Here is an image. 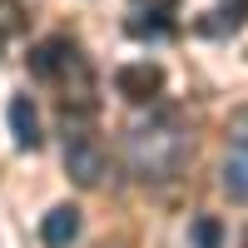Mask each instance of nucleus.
<instances>
[{
  "label": "nucleus",
  "mask_w": 248,
  "mask_h": 248,
  "mask_svg": "<svg viewBox=\"0 0 248 248\" xmlns=\"http://www.w3.org/2000/svg\"><path fill=\"white\" fill-rule=\"evenodd\" d=\"M189 124H184L179 109H159L149 119H139L129 139H124V154H129V169L144 184H164L174 179L184 164H189Z\"/></svg>",
  "instance_id": "f257e3e1"
},
{
  "label": "nucleus",
  "mask_w": 248,
  "mask_h": 248,
  "mask_svg": "<svg viewBox=\"0 0 248 248\" xmlns=\"http://www.w3.org/2000/svg\"><path fill=\"white\" fill-rule=\"evenodd\" d=\"M30 75L35 79H50V85H65V79H90L85 70V55L75 50V40L70 35H50V40H40V45L30 50Z\"/></svg>",
  "instance_id": "f03ea898"
},
{
  "label": "nucleus",
  "mask_w": 248,
  "mask_h": 248,
  "mask_svg": "<svg viewBox=\"0 0 248 248\" xmlns=\"http://www.w3.org/2000/svg\"><path fill=\"white\" fill-rule=\"evenodd\" d=\"M105 169H109V159L99 149V139L90 129H79V124H70V134H65V174L79 189H94V184L105 179Z\"/></svg>",
  "instance_id": "7ed1b4c3"
},
{
  "label": "nucleus",
  "mask_w": 248,
  "mask_h": 248,
  "mask_svg": "<svg viewBox=\"0 0 248 248\" xmlns=\"http://www.w3.org/2000/svg\"><path fill=\"white\" fill-rule=\"evenodd\" d=\"M114 90L129 99V105H144V99H154L164 90V70L154 60H134V65H119L114 70Z\"/></svg>",
  "instance_id": "20e7f679"
},
{
  "label": "nucleus",
  "mask_w": 248,
  "mask_h": 248,
  "mask_svg": "<svg viewBox=\"0 0 248 248\" xmlns=\"http://www.w3.org/2000/svg\"><path fill=\"white\" fill-rule=\"evenodd\" d=\"M124 25H129L134 40H164V35L174 30V0H149V5L139 0Z\"/></svg>",
  "instance_id": "39448f33"
},
{
  "label": "nucleus",
  "mask_w": 248,
  "mask_h": 248,
  "mask_svg": "<svg viewBox=\"0 0 248 248\" xmlns=\"http://www.w3.org/2000/svg\"><path fill=\"white\" fill-rule=\"evenodd\" d=\"M79 229H85V218H79L75 203H55L45 214V223H40V238H45V248H70L79 238Z\"/></svg>",
  "instance_id": "423d86ee"
},
{
  "label": "nucleus",
  "mask_w": 248,
  "mask_h": 248,
  "mask_svg": "<svg viewBox=\"0 0 248 248\" xmlns=\"http://www.w3.org/2000/svg\"><path fill=\"white\" fill-rule=\"evenodd\" d=\"M10 134H15V149H40V114L30 105V94H15L10 99Z\"/></svg>",
  "instance_id": "0eeeda50"
},
{
  "label": "nucleus",
  "mask_w": 248,
  "mask_h": 248,
  "mask_svg": "<svg viewBox=\"0 0 248 248\" xmlns=\"http://www.w3.org/2000/svg\"><path fill=\"white\" fill-rule=\"evenodd\" d=\"M223 189L233 199H248V139H238L223 159Z\"/></svg>",
  "instance_id": "6e6552de"
},
{
  "label": "nucleus",
  "mask_w": 248,
  "mask_h": 248,
  "mask_svg": "<svg viewBox=\"0 0 248 248\" xmlns=\"http://www.w3.org/2000/svg\"><path fill=\"white\" fill-rule=\"evenodd\" d=\"M189 248H223V223L214 214H199L189 223Z\"/></svg>",
  "instance_id": "1a4fd4ad"
},
{
  "label": "nucleus",
  "mask_w": 248,
  "mask_h": 248,
  "mask_svg": "<svg viewBox=\"0 0 248 248\" xmlns=\"http://www.w3.org/2000/svg\"><path fill=\"white\" fill-rule=\"evenodd\" d=\"M20 25H25L20 0H0V40H5V35H20Z\"/></svg>",
  "instance_id": "9d476101"
}]
</instances>
